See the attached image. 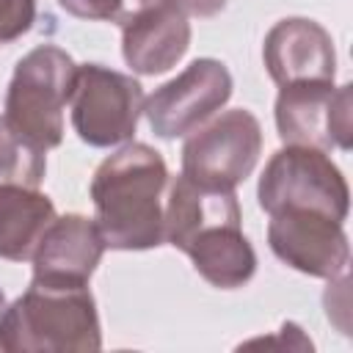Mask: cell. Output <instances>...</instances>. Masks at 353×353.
Returning a JSON list of instances; mask_svg holds the SVG:
<instances>
[{
  "label": "cell",
  "instance_id": "cell-1",
  "mask_svg": "<svg viewBox=\"0 0 353 353\" xmlns=\"http://www.w3.org/2000/svg\"><path fill=\"white\" fill-rule=\"evenodd\" d=\"M168 168L160 152L146 143H127L99 163L91 179L94 223L105 248L146 251L163 237V190Z\"/></svg>",
  "mask_w": 353,
  "mask_h": 353
},
{
  "label": "cell",
  "instance_id": "cell-13",
  "mask_svg": "<svg viewBox=\"0 0 353 353\" xmlns=\"http://www.w3.org/2000/svg\"><path fill=\"white\" fill-rule=\"evenodd\" d=\"M196 273L221 290H234L251 281L256 270V254L240 229V218H226L201 226L185 245Z\"/></svg>",
  "mask_w": 353,
  "mask_h": 353
},
{
  "label": "cell",
  "instance_id": "cell-15",
  "mask_svg": "<svg viewBox=\"0 0 353 353\" xmlns=\"http://www.w3.org/2000/svg\"><path fill=\"white\" fill-rule=\"evenodd\" d=\"M47 171L44 152L22 141L6 119H0V185L39 188Z\"/></svg>",
  "mask_w": 353,
  "mask_h": 353
},
{
  "label": "cell",
  "instance_id": "cell-6",
  "mask_svg": "<svg viewBox=\"0 0 353 353\" xmlns=\"http://www.w3.org/2000/svg\"><path fill=\"white\" fill-rule=\"evenodd\" d=\"M262 152V127L251 110H226L190 132L182 146V174L212 190H234L251 176Z\"/></svg>",
  "mask_w": 353,
  "mask_h": 353
},
{
  "label": "cell",
  "instance_id": "cell-14",
  "mask_svg": "<svg viewBox=\"0 0 353 353\" xmlns=\"http://www.w3.org/2000/svg\"><path fill=\"white\" fill-rule=\"evenodd\" d=\"M55 221V204L39 188L0 185V256L30 259L41 234Z\"/></svg>",
  "mask_w": 353,
  "mask_h": 353
},
{
  "label": "cell",
  "instance_id": "cell-16",
  "mask_svg": "<svg viewBox=\"0 0 353 353\" xmlns=\"http://www.w3.org/2000/svg\"><path fill=\"white\" fill-rule=\"evenodd\" d=\"M36 0H0V44H8L30 30Z\"/></svg>",
  "mask_w": 353,
  "mask_h": 353
},
{
  "label": "cell",
  "instance_id": "cell-10",
  "mask_svg": "<svg viewBox=\"0 0 353 353\" xmlns=\"http://www.w3.org/2000/svg\"><path fill=\"white\" fill-rule=\"evenodd\" d=\"M268 245L284 265L317 279L342 276L350 259L342 221L314 210L273 212L268 223Z\"/></svg>",
  "mask_w": 353,
  "mask_h": 353
},
{
  "label": "cell",
  "instance_id": "cell-8",
  "mask_svg": "<svg viewBox=\"0 0 353 353\" xmlns=\"http://www.w3.org/2000/svg\"><path fill=\"white\" fill-rule=\"evenodd\" d=\"M232 97V74L215 58H199L174 80L160 85L146 102L143 113L157 138L174 141L201 127Z\"/></svg>",
  "mask_w": 353,
  "mask_h": 353
},
{
  "label": "cell",
  "instance_id": "cell-5",
  "mask_svg": "<svg viewBox=\"0 0 353 353\" xmlns=\"http://www.w3.org/2000/svg\"><path fill=\"white\" fill-rule=\"evenodd\" d=\"M143 85L102 63H83L72 85V127L83 143L108 149L132 138L143 113Z\"/></svg>",
  "mask_w": 353,
  "mask_h": 353
},
{
  "label": "cell",
  "instance_id": "cell-4",
  "mask_svg": "<svg viewBox=\"0 0 353 353\" xmlns=\"http://www.w3.org/2000/svg\"><path fill=\"white\" fill-rule=\"evenodd\" d=\"M256 199L268 215L281 210H314L345 221L350 207V190L342 171L328 152L312 146L279 149L259 176Z\"/></svg>",
  "mask_w": 353,
  "mask_h": 353
},
{
  "label": "cell",
  "instance_id": "cell-3",
  "mask_svg": "<svg viewBox=\"0 0 353 353\" xmlns=\"http://www.w3.org/2000/svg\"><path fill=\"white\" fill-rule=\"evenodd\" d=\"M74 61L55 44L30 50L14 69L6 94V124L47 152L63 141V108L74 85Z\"/></svg>",
  "mask_w": 353,
  "mask_h": 353
},
{
  "label": "cell",
  "instance_id": "cell-12",
  "mask_svg": "<svg viewBox=\"0 0 353 353\" xmlns=\"http://www.w3.org/2000/svg\"><path fill=\"white\" fill-rule=\"evenodd\" d=\"M262 61L273 83H334L336 52L331 33L306 17L276 22L262 44Z\"/></svg>",
  "mask_w": 353,
  "mask_h": 353
},
{
  "label": "cell",
  "instance_id": "cell-9",
  "mask_svg": "<svg viewBox=\"0 0 353 353\" xmlns=\"http://www.w3.org/2000/svg\"><path fill=\"white\" fill-rule=\"evenodd\" d=\"M121 55L138 74L168 72L190 47V22L179 0H124Z\"/></svg>",
  "mask_w": 353,
  "mask_h": 353
},
{
  "label": "cell",
  "instance_id": "cell-11",
  "mask_svg": "<svg viewBox=\"0 0 353 353\" xmlns=\"http://www.w3.org/2000/svg\"><path fill=\"white\" fill-rule=\"evenodd\" d=\"M105 254V240L94 221L85 215H61L41 234L33 251V281L55 290L88 287L99 259Z\"/></svg>",
  "mask_w": 353,
  "mask_h": 353
},
{
  "label": "cell",
  "instance_id": "cell-18",
  "mask_svg": "<svg viewBox=\"0 0 353 353\" xmlns=\"http://www.w3.org/2000/svg\"><path fill=\"white\" fill-rule=\"evenodd\" d=\"M229 0H179V6L185 8V14L190 17H212L218 14Z\"/></svg>",
  "mask_w": 353,
  "mask_h": 353
},
{
  "label": "cell",
  "instance_id": "cell-2",
  "mask_svg": "<svg viewBox=\"0 0 353 353\" xmlns=\"http://www.w3.org/2000/svg\"><path fill=\"white\" fill-rule=\"evenodd\" d=\"M99 347V314L88 287L30 284L0 314V350L6 353H94Z\"/></svg>",
  "mask_w": 353,
  "mask_h": 353
},
{
  "label": "cell",
  "instance_id": "cell-17",
  "mask_svg": "<svg viewBox=\"0 0 353 353\" xmlns=\"http://www.w3.org/2000/svg\"><path fill=\"white\" fill-rule=\"evenodd\" d=\"M63 11L80 19H119L124 0H58Z\"/></svg>",
  "mask_w": 353,
  "mask_h": 353
},
{
  "label": "cell",
  "instance_id": "cell-19",
  "mask_svg": "<svg viewBox=\"0 0 353 353\" xmlns=\"http://www.w3.org/2000/svg\"><path fill=\"white\" fill-rule=\"evenodd\" d=\"M3 309H6V298H3V292H0V314H3Z\"/></svg>",
  "mask_w": 353,
  "mask_h": 353
},
{
  "label": "cell",
  "instance_id": "cell-7",
  "mask_svg": "<svg viewBox=\"0 0 353 353\" xmlns=\"http://www.w3.org/2000/svg\"><path fill=\"white\" fill-rule=\"evenodd\" d=\"M353 85L292 83L276 97V130L287 146L347 152L353 146Z\"/></svg>",
  "mask_w": 353,
  "mask_h": 353
}]
</instances>
